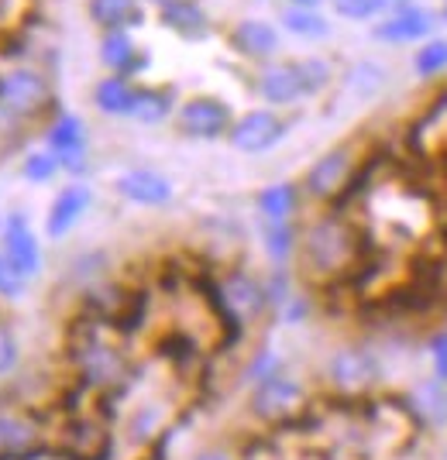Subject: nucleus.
I'll return each instance as SVG.
<instances>
[{
  "label": "nucleus",
  "mask_w": 447,
  "mask_h": 460,
  "mask_svg": "<svg viewBox=\"0 0 447 460\" xmlns=\"http://www.w3.org/2000/svg\"><path fill=\"white\" fill-rule=\"evenodd\" d=\"M365 234L344 213H320L307 227H299L296 261L303 279L317 286H337L354 279L365 265Z\"/></svg>",
  "instance_id": "1"
},
{
  "label": "nucleus",
  "mask_w": 447,
  "mask_h": 460,
  "mask_svg": "<svg viewBox=\"0 0 447 460\" xmlns=\"http://www.w3.org/2000/svg\"><path fill=\"white\" fill-rule=\"evenodd\" d=\"M114 323H103L97 316H86L69 333V361L76 367L83 392H114L128 382V354L114 341Z\"/></svg>",
  "instance_id": "2"
},
{
  "label": "nucleus",
  "mask_w": 447,
  "mask_h": 460,
  "mask_svg": "<svg viewBox=\"0 0 447 460\" xmlns=\"http://www.w3.org/2000/svg\"><path fill=\"white\" fill-rule=\"evenodd\" d=\"M0 111L21 128L45 124L58 111L56 79L35 62H4L0 66Z\"/></svg>",
  "instance_id": "3"
},
{
  "label": "nucleus",
  "mask_w": 447,
  "mask_h": 460,
  "mask_svg": "<svg viewBox=\"0 0 447 460\" xmlns=\"http://www.w3.org/2000/svg\"><path fill=\"white\" fill-rule=\"evenodd\" d=\"M207 299H210V309L228 333H245L273 313L265 279H258L245 269H228L217 279H210Z\"/></svg>",
  "instance_id": "4"
},
{
  "label": "nucleus",
  "mask_w": 447,
  "mask_h": 460,
  "mask_svg": "<svg viewBox=\"0 0 447 460\" xmlns=\"http://www.w3.org/2000/svg\"><path fill=\"white\" fill-rule=\"evenodd\" d=\"M362 172H365V162H362L358 148L351 141H341V145H334V148L313 158L310 169L299 179V190L313 203L334 207V203H344L354 192Z\"/></svg>",
  "instance_id": "5"
},
{
  "label": "nucleus",
  "mask_w": 447,
  "mask_h": 460,
  "mask_svg": "<svg viewBox=\"0 0 447 460\" xmlns=\"http://www.w3.org/2000/svg\"><path fill=\"white\" fill-rule=\"evenodd\" d=\"M234 107L217 93L183 96L173 114V131L186 141H224L234 124Z\"/></svg>",
  "instance_id": "6"
},
{
  "label": "nucleus",
  "mask_w": 447,
  "mask_h": 460,
  "mask_svg": "<svg viewBox=\"0 0 447 460\" xmlns=\"http://www.w3.org/2000/svg\"><path fill=\"white\" fill-rule=\"evenodd\" d=\"M41 145L58 158L62 175H83L90 162V131L86 120L66 107H58L56 114L41 124Z\"/></svg>",
  "instance_id": "7"
},
{
  "label": "nucleus",
  "mask_w": 447,
  "mask_h": 460,
  "mask_svg": "<svg viewBox=\"0 0 447 460\" xmlns=\"http://www.w3.org/2000/svg\"><path fill=\"white\" fill-rule=\"evenodd\" d=\"M292 120L286 111H275V107H255V111H245V114L234 117L231 131H228V145L241 155H265L279 148L286 135H290Z\"/></svg>",
  "instance_id": "8"
},
{
  "label": "nucleus",
  "mask_w": 447,
  "mask_h": 460,
  "mask_svg": "<svg viewBox=\"0 0 447 460\" xmlns=\"http://www.w3.org/2000/svg\"><path fill=\"white\" fill-rule=\"evenodd\" d=\"M252 90L265 107H275V111H290L296 103L310 100V96H307V86H303V76H299L296 58H286V56L255 66Z\"/></svg>",
  "instance_id": "9"
},
{
  "label": "nucleus",
  "mask_w": 447,
  "mask_h": 460,
  "mask_svg": "<svg viewBox=\"0 0 447 460\" xmlns=\"http://www.w3.org/2000/svg\"><path fill=\"white\" fill-rule=\"evenodd\" d=\"M303 405H307V388L286 371L252 385V412L262 422H275V426L290 422L303 412Z\"/></svg>",
  "instance_id": "10"
},
{
  "label": "nucleus",
  "mask_w": 447,
  "mask_h": 460,
  "mask_svg": "<svg viewBox=\"0 0 447 460\" xmlns=\"http://www.w3.org/2000/svg\"><path fill=\"white\" fill-rule=\"evenodd\" d=\"M437 24H441V14L413 0V4L389 11L386 18L371 21L369 35L379 45H420L437 31Z\"/></svg>",
  "instance_id": "11"
},
{
  "label": "nucleus",
  "mask_w": 447,
  "mask_h": 460,
  "mask_svg": "<svg viewBox=\"0 0 447 460\" xmlns=\"http://www.w3.org/2000/svg\"><path fill=\"white\" fill-rule=\"evenodd\" d=\"M224 41L248 66H262L282 56V28L269 18H237L224 31Z\"/></svg>",
  "instance_id": "12"
},
{
  "label": "nucleus",
  "mask_w": 447,
  "mask_h": 460,
  "mask_svg": "<svg viewBox=\"0 0 447 460\" xmlns=\"http://www.w3.org/2000/svg\"><path fill=\"white\" fill-rule=\"evenodd\" d=\"M327 382L334 385V392L351 395V399L369 395L379 382V361L365 347H341L327 361Z\"/></svg>",
  "instance_id": "13"
},
{
  "label": "nucleus",
  "mask_w": 447,
  "mask_h": 460,
  "mask_svg": "<svg viewBox=\"0 0 447 460\" xmlns=\"http://www.w3.org/2000/svg\"><path fill=\"white\" fill-rule=\"evenodd\" d=\"M407 145L416 158H434V162L447 158V86H441L427 107L413 117Z\"/></svg>",
  "instance_id": "14"
},
{
  "label": "nucleus",
  "mask_w": 447,
  "mask_h": 460,
  "mask_svg": "<svg viewBox=\"0 0 447 460\" xmlns=\"http://www.w3.org/2000/svg\"><path fill=\"white\" fill-rule=\"evenodd\" d=\"M0 248H4V254L18 265V271L28 282L39 279L41 269H45V251H41L39 234H35L31 220L21 210L4 217V224H0Z\"/></svg>",
  "instance_id": "15"
},
{
  "label": "nucleus",
  "mask_w": 447,
  "mask_h": 460,
  "mask_svg": "<svg viewBox=\"0 0 447 460\" xmlns=\"http://www.w3.org/2000/svg\"><path fill=\"white\" fill-rule=\"evenodd\" d=\"M41 422L28 409L0 405V460H31L41 450Z\"/></svg>",
  "instance_id": "16"
},
{
  "label": "nucleus",
  "mask_w": 447,
  "mask_h": 460,
  "mask_svg": "<svg viewBox=\"0 0 447 460\" xmlns=\"http://www.w3.org/2000/svg\"><path fill=\"white\" fill-rule=\"evenodd\" d=\"M97 62L103 73L141 79L152 66V52L138 45L135 31H103L97 39Z\"/></svg>",
  "instance_id": "17"
},
{
  "label": "nucleus",
  "mask_w": 447,
  "mask_h": 460,
  "mask_svg": "<svg viewBox=\"0 0 447 460\" xmlns=\"http://www.w3.org/2000/svg\"><path fill=\"white\" fill-rule=\"evenodd\" d=\"M114 192L121 199L135 203V207H145V210H162V207H169L175 199L173 179L165 172H158V169H145V165L117 175Z\"/></svg>",
  "instance_id": "18"
},
{
  "label": "nucleus",
  "mask_w": 447,
  "mask_h": 460,
  "mask_svg": "<svg viewBox=\"0 0 447 460\" xmlns=\"http://www.w3.org/2000/svg\"><path fill=\"white\" fill-rule=\"evenodd\" d=\"M94 207V190L86 182H66L62 190L52 196L49 203V213H45V237L52 241H62L66 234H73L76 224L90 213Z\"/></svg>",
  "instance_id": "19"
},
{
  "label": "nucleus",
  "mask_w": 447,
  "mask_h": 460,
  "mask_svg": "<svg viewBox=\"0 0 447 460\" xmlns=\"http://www.w3.org/2000/svg\"><path fill=\"white\" fill-rule=\"evenodd\" d=\"M156 18L173 39L186 41V45L214 39V18L203 7V0H173L162 11H156Z\"/></svg>",
  "instance_id": "20"
},
{
  "label": "nucleus",
  "mask_w": 447,
  "mask_h": 460,
  "mask_svg": "<svg viewBox=\"0 0 447 460\" xmlns=\"http://www.w3.org/2000/svg\"><path fill=\"white\" fill-rule=\"evenodd\" d=\"M141 79L131 76H114V73H103L90 90L94 100V111L100 117H111V120H131V107H135V96Z\"/></svg>",
  "instance_id": "21"
},
{
  "label": "nucleus",
  "mask_w": 447,
  "mask_h": 460,
  "mask_svg": "<svg viewBox=\"0 0 447 460\" xmlns=\"http://www.w3.org/2000/svg\"><path fill=\"white\" fill-rule=\"evenodd\" d=\"M111 437L97 420L90 416H73L62 429V457L66 460H103L107 457Z\"/></svg>",
  "instance_id": "22"
},
{
  "label": "nucleus",
  "mask_w": 447,
  "mask_h": 460,
  "mask_svg": "<svg viewBox=\"0 0 447 460\" xmlns=\"http://www.w3.org/2000/svg\"><path fill=\"white\" fill-rule=\"evenodd\" d=\"M86 21L97 28V35H103V31H138V28H145L148 11L138 0H86Z\"/></svg>",
  "instance_id": "23"
},
{
  "label": "nucleus",
  "mask_w": 447,
  "mask_h": 460,
  "mask_svg": "<svg viewBox=\"0 0 447 460\" xmlns=\"http://www.w3.org/2000/svg\"><path fill=\"white\" fill-rule=\"evenodd\" d=\"M175 107H179V93L169 83H141L135 96V107H131V120L145 124V128H156L173 120Z\"/></svg>",
  "instance_id": "24"
},
{
  "label": "nucleus",
  "mask_w": 447,
  "mask_h": 460,
  "mask_svg": "<svg viewBox=\"0 0 447 460\" xmlns=\"http://www.w3.org/2000/svg\"><path fill=\"white\" fill-rule=\"evenodd\" d=\"M275 24L282 28V35H290L296 41H310V45L313 41H327L334 35L331 18L324 11H317V7H290V4H282Z\"/></svg>",
  "instance_id": "25"
},
{
  "label": "nucleus",
  "mask_w": 447,
  "mask_h": 460,
  "mask_svg": "<svg viewBox=\"0 0 447 460\" xmlns=\"http://www.w3.org/2000/svg\"><path fill=\"white\" fill-rule=\"evenodd\" d=\"M299 199L303 190L299 182H273V186H262L255 196V210L262 220H292L299 210Z\"/></svg>",
  "instance_id": "26"
},
{
  "label": "nucleus",
  "mask_w": 447,
  "mask_h": 460,
  "mask_svg": "<svg viewBox=\"0 0 447 460\" xmlns=\"http://www.w3.org/2000/svg\"><path fill=\"white\" fill-rule=\"evenodd\" d=\"M262 244H265V258L275 269H286L296 258V244H299L296 220H262Z\"/></svg>",
  "instance_id": "27"
},
{
  "label": "nucleus",
  "mask_w": 447,
  "mask_h": 460,
  "mask_svg": "<svg viewBox=\"0 0 447 460\" xmlns=\"http://www.w3.org/2000/svg\"><path fill=\"white\" fill-rule=\"evenodd\" d=\"M413 4V0H331L327 7L334 11V18L354 21V24H369V21L386 18L389 11Z\"/></svg>",
  "instance_id": "28"
},
{
  "label": "nucleus",
  "mask_w": 447,
  "mask_h": 460,
  "mask_svg": "<svg viewBox=\"0 0 447 460\" xmlns=\"http://www.w3.org/2000/svg\"><path fill=\"white\" fill-rule=\"evenodd\" d=\"M296 66H299V76H303V86H307L310 100L313 96H324L337 83V66L327 56H299Z\"/></svg>",
  "instance_id": "29"
},
{
  "label": "nucleus",
  "mask_w": 447,
  "mask_h": 460,
  "mask_svg": "<svg viewBox=\"0 0 447 460\" xmlns=\"http://www.w3.org/2000/svg\"><path fill=\"white\" fill-rule=\"evenodd\" d=\"M413 73L416 79H441L447 73V39H437V35H430L427 41H420L416 45V52H413Z\"/></svg>",
  "instance_id": "30"
},
{
  "label": "nucleus",
  "mask_w": 447,
  "mask_h": 460,
  "mask_svg": "<svg viewBox=\"0 0 447 460\" xmlns=\"http://www.w3.org/2000/svg\"><path fill=\"white\" fill-rule=\"evenodd\" d=\"M58 175H62V165H58V158L45 145L31 148L21 158V179L31 182V186H49V182H56Z\"/></svg>",
  "instance_id": "31"
},
{
  "label": "nucleus",
  "mask_w": 447,
  "mask_h": 460,
  "mask_svg": "<svg viewBox=\"0 0 447 460\" xmlns=\"http://www.w3.org/2000/svg\"><path fill=\"white\" fill-rule=\"evenodd\" d=\"M337 83H344L351 93L371 96L386 86V69H379V66H371V62H358V66L348 69L344 79H337Z\"/></svg>",
  "instance_id": "32"
},
{
  "label": "nucleus",
  "mask_w": 447,
  "mask_h": 460,
  "mask_svg": "<svg viewBox=\"0 0 447 460\" xmlns=\"http://www.w3.org/2000/svg\"><path fill=\"white\" fill-rule=\"evenodd\" d=\"M416 412H424V416L434 422H444L447 420V382H441V378L424 382V388L416 392Z\"/></svg>",
  "instance_id": "33"
},
{
  "label": "nucleus",
  "mask_w": 447,
  "mask_h": 460,
  "mask_svg": "<svg viewBox=\"0 0 447 460\" xmlns=\"http://www.w3.org/2000/svg\"><path fill=\"white\" fill-rule=\"evenodd\" d=\"M28 292V279L18 271V265L4 254V248H0V299L4 303H14V299H21Z\"/></svg>",
  "instance_id": "34"
},
{
  "label": "nucleus",
  "mask_w": 447,
  "mask_h": 460,
  "mask_svg": "<svg viewBox=\"0 0 447 460\" xmlns=\"http://www.w3.org/2000/svg\"><path fill=\"white\" fill-rule=\"evenodd\" d=\"M21 361V344H18V333H14V323L0 313V378L11 375Z\"/></svg>",
  "instance_id": "35"
},
{
  "label": "nucleus",
  "mask_w": 447,
  "mask_h": 460,
  "mask_svg": "<svg viewBox=\"0 0 447 460\" xmlns=\"http://www.w3.org/2000/svg\"><path fill=\"white\" fill-rule=\"evenodd\" d=\"M427 350H430V365H434V378L447 382V330H437L430 337Z\"/></svg>",
  "instance_id": "36"
},
{
  "label": "nucleus",
  "mask_w": 447,
  "mask_h": 460,
  "mask_svg": "<svg viewBox=\"0 0 447 460\" xmlns=\"http://www.w3.org/2000/svg\"><path fill=\"white\" fill-rule=\"evenodd\" d=\"M282 371V361L275 358L273 350H262V354H255L252 365H248V378L255 382H262V378H269V375H279Z\"/></svg>",
  "instance_id": "37"
},
{
  "label": "nucleus",
  "mask_w": 447,
  "mask_h": 460,
  "mask_svg": "<svg viewBox=\"0 0 447 460\" xmlns=\"http://www.w3.org/2000/svg\"><path fill=\"white\" fill-rule=\"evenodd\" d=\"M24 131H28V128H21L18 120H11V117H7L4 111H0V155L14 152Z\"/></svg>",
  "instance_id": "38"
},
{
  "label": "nucleus",
  "mask_w": 447,
  "mask_h": 460,
  "mask_svg": "<svg viewBox=\"0 0 447 460\" xmlns=\"http://www.w3.org/2000/svg\"><path fill=\"white\" fill-rule=\"evenodd\" d=\"M282 4H290V7H317V11H324L331 0H282Z\"/></svg>",
  "instance_id": "39"
},
{
  "label": "nucleus",
  "mask_w": 447,
  "mask_h": 460,
  "mask_svg": "<svg viewBox=\"0 0 447 460\" xmlns=\"http://www.w3.org/2000/svg\"><path fill=\"white\" fill-rule=\"evenodd\" d=\"M196 460H231V454H224V450H203V454H196Z\"/></svg>",
  "instance_id": "40"
},
{
  "label": "nucleus",
  "mask_w": 447,
  "mask_h": 460,
  "mask_svg": "<svg viewBox=\"0 0 447 460\" xmlns=\"http://www.w3.org/2000/svg\"><path fill=\"white\" fill-rule=\"evenodd\" d=\"M138 4H141L145 11H162V7H165V4H173V0H138Z\"/></svg>",
  "instance_id": "41"
},
{
  "label": "nucleus",
  "mask_w": 447,
  "mask_h": 460,
  "mask_svg": "<svg viewBox=\"0 0 447 460\" xmlns=\"http://www.w3.org/2000/svg\"><path fill=\"white\" fill-rule=\"evenodd\" d=\"M437 14H441V21H447V0H441V11Z\"/></svg>",
  "instance_id": "42"
},
{
  "label": "nucleus",
  "mask_w": 447,
  "mask_h": 460,
  "mask_svg": "<svg viewBox=\"0 0 447 460\" xmlns=\"http://www.w3.org/2000/svg\"><path fill=\"white\" fill-rule=\"evenodd\" d=\"M444 460H447V447H444Z\"/></svg>",
  "instance_id": "43"
}]
</instances>
